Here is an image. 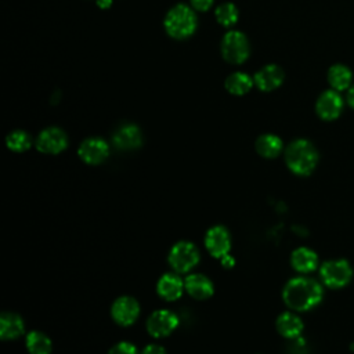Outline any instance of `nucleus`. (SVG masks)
Wrapping results in <instances>:
<instances>
[{"label":"nucleus","instance_id":"f257e3e1","mask_svg":"<svg viewBox=\"0 0 354 354\" xmlns=\"http://www.w3.org/2000/svg\"><path fill=\"white\" fill-rule=\"evenodd\" d=\"M282 297L289 308L295 311H308L321 303L324 289L314 278L296 277L288 281Z\"/></svg>","mask_w":354,"mask_h":354},{"label":"nucleus","instance_id":"f03ea898","mask_svg":"<svg viewBox=\"0 0 354 354\" xmlns=\"http://www.w3.org/2000/svg\"><path fill=\"white\" fill-rule=\"evenodd\" d=\"M285 162L289 170L297 176H308L318 163L315 147L304 138L292 141L285 151Z\"/></svg>","mask_w":354,"mask_h":354},{"label":"nucleus","instance_id":"7ed1b4c3","mask_svg":"<svg viewBox=\"0 0 354 354\" xmlns=\"http://www.w3.org/2000/svg\"><path fill=\"white\" fill-rule=\"evenodd\" d=\"M163 25L169 36L177 40H183L194 35L198 26V19L195 11L191 7L180 3L167 11Z\"/></svg>","mask_w":354,"mask_h":354},{"label":"nucleus","instance_id":"20e7f679","mask_svg":"<svg viewBox=\"0 0 354 354\" xmlns=\"http://www.w3.org/2000/svg\"><path fill=\"white\" fill-rule=\"evenodd\" d=\"M319 277L325 286L340 289L350 283L353 278V267L344 259L328 260L319 267Z\"/></svg>","mask_w":354,"mask_h":354},{"label":"nucleus","instance_id":"39448f33","mask_svg":"<svg viewBox=\"0 0 354 354\" xmlns=\"http://www.w3.org/2000/svg\"><path fill=\"white\" fill-rule=\"evenodd\" d=\"M223 58L230 64H242L250 54L248 37L239 30H230L221 39Z\"/></svg>","mask_w":354,"mask_h":354},{"label":"nucleus","instance_id":"423d86ee","mask_svg":"<svg viewBox=\"0 0 354 354\" xmlns=\"http://www.w3.org/2000/svg\"><path fill=\"white\" fill-rule=\"evenodd\" d=\"M169 264L176 272H188L199 261V252L191 242H177L169 253Z\"/></svg>","mask_w":354,"mask_h":354},{"label":"nucleus","instance_id":"0eeeda50","mask_svg":"<svg viewBox=\"0 0 354 354\" xmlns=\"http://www.w3.org/2000/svg\"><path fill=\"white\" fill-rule=\"evenodd\" d=\"M68 145V137L59 127H47L36 138V148L43 153H59Z\"/></svg>","mask_w":354,"mask_h":354},{"label":"nucleus","instance_id":"6e6552de","mask_svg":"<svg viewBox=\"0 0 354 354\" xmlns=\"http://www.w3.org/2000/svg\"><path fill=\"white\" fill-rule=\"evenodd\" d=\"M178 325V318L169 310H158L147 319V329L153 337H165L170 335Z\"/></svg>","mask_w":354,"mask_h":354},{"label":"nucleus","instance_id":"1a4fd4ad","mask_svg":"<svg viewBox=\"0 0 354 354\" xmlns=\"http://www.w3.org/2000/svg\"><path fill=\"white\" fill-rule=\"evenodd\" d=\"M205 246L213 257H225L231 248V238L228 230L223 225L212 227L205 235Z\"/></svg>","mask_w":354,"mask_h":354},{"label":"nucleus","instance_id":"9d476101","mask_svg":"<svg viewBox=\"0 0 354 354\" xmlns=\"http://www.w3.org/2000/svg\"><path fill=\"white\" fill-rule=\"evenodd\" d=\"M77 153L84 163L98 165L108 158L109 145L100 137H90L80 144Z\"/></svg>","mask_w":354,"mask_h":354},{"label":"nucleus","instance_id":"9b49d317","mask_svg":"<svg viewBox=\"0 0 354 354\" xmlns=\"http://www.w3.org/2000/svg\"><path fill=\"white\" fill-rule=\"evenodd\" d=\"M112 318L122 326L131 325L140 314V306L136 299L130 296H122L116 299L111 308Z\"/></svg>","mask_w":354,"mask_h":354},{"label":"nucleus","instance_id":"f8f14e48","mask_svg":"<svg viewBox=\"0 0 354 354\" xmlns=\"http://www.w3.org/2000/svg\"><path fill=\"white\" fill-rule=\"evenodd\" d=\"M343 109V100L340 94L335 90H326L324 91L315 104V111L318 116L324 120H333L336 119Z\"/></svg>","mask_w":354,"mask_h":354},{"label":"nucleus","instance_id":"ddd939ff","mask_svg":"<svg viewBox=\"0 0 354 354\" xmlns=\"http://www.w3.org/2000/svg\"><path fill=\"white\" fill-rule=\"evenodd\" d=\"M112 142L118 149H134L138 148L142 142V134L138 126L133 123H124L119 126L112 136Z\"/></svg>","mask_w":354,"mask_h":354},{"label":"nucleus","instance_id":"4468645a","mask_svg":"<svg viewBox=\"0 0 354 354\" xmlns=\"http://www.w3.org/2000/svg\"><path fill=\"white\" fill-rule=\"evenodd\" d=\"M283 76V71L278 65L270 64L254 75V84L261 91H272L282 84Z\"/></svg>","mask_w":354,"mask_h":354},{"label":"nucleus","instance_id":"2eb2a0df","mask_svg":"<svg viewBox=\"0 0 354 354\" xmlns=\"http://www.w3.org/2000/svg\"><path fill=\"white\" fill-rule=\"evenodd\" d=\"M185 290L195 299L203 300L213 295L212 281L202 274H191L184 281Z\"/></svg>","mask_w":354,"mask_h":354},{"label":"nucleus","instance_id":"dca6fc26","mask_svg":"<svg viewBox=\"0 0 354 354\" xmlns=\"http://www.w3.org/2000/svg\"><path fill=\"white\" fill-rule=\"evenodd\" d=\"M292 267L300 274H308L318 267V256L308 248H297L290 256Z\"/></svg>","mask_w":354,"mask_h":354},{"label":"nucleus","instance_id":"f3484780","mask_svg":"<svg viewBox=\"0 0 354 354\" xmlns=\"http://www.w3.org/2000/svg\"><path fill=\"white\" fill-rule=\"evenodd\" d=\"M183 289H184V282L180 279V277L170 272L162 275L156 285V290L159 296L169 301L178 299L183 293Z\"/></svg>","mask_w":354,"mask_h":354},{"label":"nucleus","instance_id":"a211bd4d","mask_svg":"<svg viewBox=\"0 0 354 354\" xmlns=\"http://www.w3.org/2000/svg\"><path fill=\"white\" fill-rule=\"evenodd\" d=\"M303 321L299 315H296L295 313H282L278 318H277V329L279 332V335H282L283 337L288 339H296L301 335L303 332Z\"/></svg>","mask_w":354,"mask_h":354},{"label":"nucleus","instance_id":"6ab92c4d","mask_svg":"<svg viewBox=\"0 0 354 354\" xmlns=\"http://www.w3.org/2000/svg\"><path fill=\"white\" fill-rule=\"evenodd\" d=\"M24 332V319L14 313H3L0 317V336L3 340L17 339Z\"/></svg>","mask_w":354,"mask_h":354},{"label":"nucleus","instance_id":"aec40b11","mask_svg":"<svg viewBox=\"0 0 354 354\" xmlns=\"http://www.w3.org/2000/svg\"><path fill=\"white\" fill-rule=\"evenodd\" d=\"M282 140L275 134H263L256 141V151L263 158H275L282 151Z\"/></svg>","mask_w":354,"mask_h":354},{"label":"nucleus","instance_id":"412c9836","mask_svg":"<svg viewBox=\"0 0 354 354\" xmlns=\"http://www.w3.org/2000/svg\"><path fill=\"white\" fill-rule=\"evenodd\" d=\"M253 82L254 80L248 73L234 72L225 79V88L234 95H243L252 88Z\"/></svg>","mask_w":354,"mask_h":354},{"label":"nucleus","instance_id":"4be33fe9","mask_svg":"<svg viewBox=\"0 0 354 354\" xmlns=\"http://www.w3.org/2000/svg\"><path fill=\"white\" fill-rule=\"evenodd\" d=\"M328 82L337 91L346 90L351 82V71L344 65H333L328 71Z\"/></svg>","mask_w":354,"mask_h":354},{"label":"nucleus","instance_id":"5701e85b","mask_svg":"<svg viewBox=\"0 0 354 354\" xmlns=\"http://www.w3.org/2000/svg\"><path fill=\"white\" fill-rule=\"evenodd\" d=\"M26 348L30 354H50L51 340L41 332H30L26 336Z\"/></svg>","mask_w":354,"mask_h":354},{"label":"nucleus","instance_id":"b1692460","mask_svg":"<svg viewBox=\"0 0 354 354\" xmlns=\"http://www.w3.org/2000/svg\"><path fill=\"white\" fill-rule=\"evenodd\" d=\"M216 19L220 25L225 26V28H230L232 25L236 24L238 21V17H239V12H238V8L235 4L232 3H223L220 4L217 8H216Z\"/></svg>","mask_w":354,"mask_h":354},{"label":"nucleus","instance_id":"393cba45","mask_svg":"<svg viewBox=\"0 0 354 354\" xmlns=\"http://www.w3.org/2000/svg\"><path fill=\"white\" fill-rule=\"evenodd\" d=\"M6 142H7L8 149H11L14 152H24V151L29 149L30 145H32L30 136L26 131H24V130H14V131H11L7 136Z\"/></svg>","mask_w":354,"mask_h":354},{"label":"nucleus","instance_id":"a878e982","mask_svg":"<svg viewBox=\"0 0 354 354\" xmlns=\"http://www.w3.org/2000/svg\"><path fill=\"white\" fill-rule=\"evenodd\" d=\"M108 354H137V348L129 342H120L115 344Z\"/></svg>","mask_w":354,"mask_h":354},{"label":"nucleus","instance_id":"bb28decb","mask_svg":"<svg viewBox=\"0 0 354 354\" xmlns=\"http://www.w3.org/2000/svg\"><path fill=\"white\" fill-rule=\"evenodd\" d=\"M214 0H189L191 6L196 11H207Z\"/></svg>","mask_w":354,"mask_h":354},{"label":"nucleus","instance_id":"cd10ccee","mask_svg":"<svg viewBox=\"0 0 354 354\" xmlns=\"http://www.w3.org/2000/svg\"><path fill=\"white\" fill-rule=\"evenodd\" d=\"M141 354H166L165 348L162 346H158V344H148Z\"/></svg>","mask_w":354,"mask_h":354},{"label":"nucleus","instance_id":"c85d7f7f","mask_svg":"<svg viewBox=\"0 0 354 354\" xmlns=\"http://www.w3.org/2000/svg\"><path fill=\"white\" fill-rule=\"evenodd\" d=\"M347 102L351 108H354V86L348 88V93H347Z\"/></svg>","mask_w":354,"mask_h":354},{"label":"nucleus","instance_id":"c756f323","mask_svg":"<svg viewBox=\"0 0 354 354\" xmlns=\"http://www.w3.org/2000/svg\"><path fill=\"white\" fill-rule=\"evenodd\" d=\"M221 264H223L224 267H232V264H234V259H231V257L227 254L225 257H223V259H221Z\"/></svg>","mask_w":354,"mask_h":354},{"label":"nucleus","instance_id":"7c9ffc66","mask_svg":"<svg viewBox=\"0 0 354 354\" xmlns=\"http://www.w3.org/2000/svg\"><path fill=\"white\" fill-rule=\"evenodd\" d=\"M111 4H112V0H97V6L100 8H108L111 7Z\"/></svg>","mask_w":354,"mask_h":354}]
</instances>
